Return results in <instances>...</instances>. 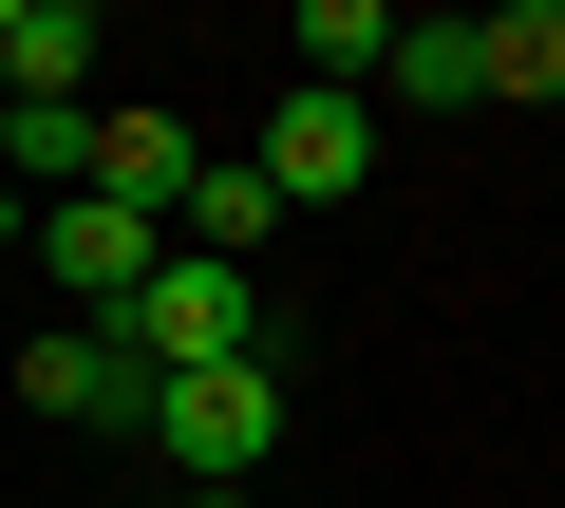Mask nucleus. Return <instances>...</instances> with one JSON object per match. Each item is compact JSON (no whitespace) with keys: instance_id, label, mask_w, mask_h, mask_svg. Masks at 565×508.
Here are the masks:
<instances>
[{"instance_id":"7ed1b4c3","label":"nucleus","mask_w":565,"mask_h":508,"mask_svg":"<svg viewBox=\"0 0 565 508\" xmlns=\"http://www.w3.org/2000/svg\"><path fill=\"white\" fill-rule=\"evenodd\" d=\"M39 264H57V302H76V321H132V283L170 264V226H151V207H114V188H76V207H39Z\"/></svg>"},{"instance_id":"423d86ee","label":"nucleus","mask_w":565,"mask_h":508,"mask_svg":"<svg viewBox=\"0 0 565 508\" xmlns=\"http://www.w3.org/2000/svg\"><path fill=\"white\" fill-rule=\"evenodd\" d=\"M0 188H20V207H76L95 188V95H0Z\"/></svg>"},{"instance_id":"6e6552de","label":"nucleus","mask_w":565,"mask_h":508,"mask_svg":"<svg viewBox=\"0 0 565 508\" xmlns=\"http://www.w3.org/2000/svg\"><path fill=\"white\" fill-rule=\"evenodd\" d=\"M282 57H302V95H359V76L396 57V0H302V20H282Z\"/></svg>"},{"instance_id":"f257e3e1","label":"nucleus","mask_w":565,"mask_h":508,"mask_svg":"<svg viewBox=\"0 0 565 508\" xmlns=\"http://www.w3.org/2000/svg\"><path fill=\"white\" fill-rule=\"evenodd\" d=\"M132 433H151V452H170L189 489H245V471L282 452V377H264V358H207V377H151V396H132Z\"/></svg>"},{"instance_id":"1a4fd4ad","label":"nucleus","mask_w":565,"mask_h":508,"mask_svg":"<svg viewBox=\"0 0 565 508\" xmlns=\"http://www.w3.org/2000/svg\"><path fill=\"white\" fill-rule=\"evenodd\" d=\"M0 76H20V95H76L95 76V0H0Z\"/></svg>"},{"instance_id":"f8f14e48","label":"nucleus","mask_w":565,"mask_h":508,"mask_svg":"<svg viewBox=\"0 0 565 508\" xmlns=\"http://www.w3.org/2000/svg\"><path fill=\"white\" fill-rule=\"evenodd\" d=\"M20 226H39V207H20V188H0V245H20Z\"/></svg>"},{"instance_id":"f03ea898","label":"nucleus","mask_w":565,"mask_h":508,"mask_svg":"<svg viewBox=\"0 0 565 508\" xmlns=\"http://www.w3.org/2000/svg\"><path fill=\"white\" fill-rule=\"evenodd\" d=\"M132 377H207V358H264V283L245 264H207V245H170V264L132 283Z\"/></svg>"},{"instance_id":"20e7f679","label":"nucleus","mask_w":565,"mask_h":508,"mask_svg":"<svg viewBox=\"0 0 565 508\" xmlns=\"http://www.w3.org/2000/svg\"><path fill=\"white\" fill-rule=\"evenodd\" d=\"M245 170H264L282 207H359V188H377V114H359V95H282Z\"/></svg>"},{"instance_id":"9d476101","label":"nucleus","mask_w":565,"mask_h":508,"mask_svg":"<svg viewBox=\"0 0 565 508\" xmlns=\"http://www.w3.org/2000/svg\"><path fill=\"white\" fill-rule=\"evenodd\" d=\"M471 57H490V95H565V0H490Z\"/></svg>"},{"instance_id":"ddd939ff","label":"nucleus","mask_w":565,"mask_h":508,"mask_svg":"<svg viewBox=\"0 0 565 508\" xmlns=\"http://www.w3.org/2000/svg\"><path fill=\"white\" fill-rule=\"evenodd\" d=\"M207 508H245V489H207Z\"/></svg>"},{"instance_id":"39448f33","label":"nucleus","mask_w":565,"mask_h":508,"mask_svg":"<svg viewBox=\"0 0 565 508\" xmlns=\"http://www.w3.org/2000/svg\"><path fill=\"white\" fill-rule=\"evenodd\" d=\"M132 396H151V377H132L114 321H39V339H20V414H57V433H132Z\"/></svg>"},{"instance_id":"9b49d317","label":"nucleus","mask_w":565,"mask_h":508,"mask_svg":"<svg viewBox=\"0 0 565 508\" xmlns=\"http://www.w3.org/2000/svg\"><path fill=\"white\" fill-rule=\"evenodd\" d=\"M377 76H396L415 114H471V95H490V57H471V20H396V57H377Z\"/></svg>"},{"instance_id":"0eeeda50","label":"nucleus","mask_w":565,"mask_h":508,"mask_svg":"<svg viewBox=\"0 0 565 508\" xmlns=\"http://www.w3.org/2000/svg\"><path fill=\"white\" fill-rule=\"evenodd\" d=\"M189 170H207V151H189L170 114H95V188H114V207H151V226H170V207H189Z\"/></svg>"}]
</instances>
